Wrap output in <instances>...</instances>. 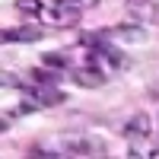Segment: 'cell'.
Returning a JSON list of instances; mask_svg holds the SVG:
<instances>
[{
    "mask_svg": "<svg viewBox=\"0 0 159 159\" xmlns=\"http://www.w3.org/2000/svg\"><path fill=\"white\" fill-rule=\"evenodd\" d=\"M96 0H54V7L45 13V19L57 22V25H76L80 16H83V10L92 7Z\"/></svg>",
    "mask_w": 159,
    "mask_h": 159,
    "instance_id": "6da1fadb",
    "label": "cell"
},
{
    "mask_svg": "<svg viewBox=\"0 0 159 159\" xmlns=\"http://www.w3.org/2000/svg\"><path fill=\"white\" fill-rule=\"evenodd\" d=\"M45 64H48V67H54V70H64V67H70V54H48Z\"/></svg>",
    "mask_w": 159,
    "mask_h": 159,
    "instance_id": "30bf717a",
    "label": "cell"
},
{
    "mask_svg": "<svg viewBox=\"0 0 159 159\" xmlns=\"http://www.w3.org/2000/svg\"><path fill=\"white\" fill-rule=\"evenodd\" d=\"M150 134H153V121H150V115H134V118L124 124V137L130 140V156H143V153H140V143L147 140Z\"/></svg>",
    "mask_w": 159,
    "mask_h": 159,
    "instance_id": "7a4b0ae2",
    "label": "cell"
},
{
    "mask_svg": "<svg viewBox=\"0 0 159 159\" xmlns=\"http://www.w3.org/2000/svg\"><path fill=\"white\" fill-rule=\"evenodd\" d=\"M0 83H3V89H7V86H10V89H22L25 80H19L16 73H3V76H0Z\"/></svg>",
    "mask_w": 159,
    "mask_h": 159,
    "instance_id": "8fae6325",
    "label": "cell"
},
{
    "mask_svg": "<svg viewBox=\"0 0 159 159\" xmlns=\"http://www.w3.org/2000/svg\"><path fill=\"white\" fill-rule=\"evenodd\" d=\"M29 80H32V83H42V86H61V70H54V67H48V64H45V67H32L29 70Z\"/></svg>",
    "mask_w": 159,
    "mask_h": 159,
    "instance_id": "52a82bcc",
    "label": "cell"
},
{
    "mask_svg": "<svg viewBox=\"0 0 159 159\" xmlns=\"http://www.w3.org/2000/svg\"><path fill=\"white\" fill-rule=\"evenodd\" d=\"M42 38V29L35 25H16V29H3V45L7 42H38Z\"/></svg>",
    "mask_w": 159,
    "mask_h": 159,
    "instance_id": "8992f818",
    "label": "cell"
},
{
    "mask_svg": "<svg viewBox=\"0 0 159 159\" xmlns=\"http://www.w3.org/2000/svg\"><path fill=\"white\" fill-rule=\"evenodd\" d=\"M57 150H64V156H92L99 150V143L89 137H64L57 143Z\"/></svg>",
    "mask_w": 159,
    "mask_h": 159,
    "instance_id": "277c9868",
    "label": "cell"
},
{
    "mask_svg": "<svg viewBox=\"0 0 159 159\" xmlns=\"http://www.w3.org/2000/svg\"><path fill=\"white\" fill-rule=\"evenodd\" d=\"M22 92H25L29 99H35L38 105H45V108H54V105H64V102H67V96H64L57 86H42V83H32V80H25Z\"/></svg>",
    "mask_w": 159,
    "mask_h": 159,
    "instance_id": "3957f363",
    "label": "cell"
},
{
    "mask_svg": "<svg viewBox=\"0 0 159 159\" xmlns=\"http://www.w3.org/2000/svg\"><path fill=\"white\" fill-rule=\"evenodd\" d=\"M108 38H121V42H143L147 32L143 29H134V25H115V29H105Z\"/></svg>",
    "mask_w": 159,
    "mask_h": 159,
    "instance_id": "9c48e42d",
    "label": "cell"
},
{
    "mask_svg": "<svg viewBox=\"0 0 159 159\" xmlns=\"http://www.w3.org/2000/svg\"><path fill=\"white\" fill-rule=\"evenodd\" d=\"M73 80H76L83 89H99V86L108 83V73L99 70V67H76V70H73Z\"/></svg>",
    "mask_w": 159,
    "mask_h": 159,
    "instance_id": "5b68a950",
    "label": "cell"
},
{
    "mask_svg": "<svg viewBox=\"0 0 159 159\" xmlns=\"http://www.w3.org/2000/svg\"><path fill=\"white\" fill-rule=\"evenodd\" d=\"M16 10H19V16L25 19H32V22H42L45 19V7H42V0H16Z\"/></svg>",
    "mask_w": 159,
    "mask_h": 159,
    "instance_id": "ba28073f",
    "label": "cell"
}]
</instances>
